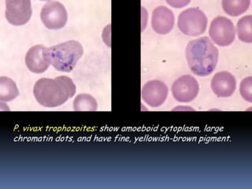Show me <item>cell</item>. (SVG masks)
<instances>
[{
  "instance_id": "9",
  "label": "cell",
  "mask_w": 252,
  "mask_h": 189,
  "mask_svg": "<svg viewBox=\"0 0 252 189\" xmlns=\"http://www.w3.org/2000/svg\"><path fill=\"white\" fill-rule=\"evenodd\" d=\"M169 89L165 83L158 80L148 81L143 86L141 94L143 100L151 107H158L165 102Z\"/></svg>"
},
{
  "instance_id": "3",
  "label": "cell",
  "mask_w": 252,
  "mask_h": 189,
  "mask_svg": "<svg viewBox=\"0 0 252 189\" xmlns=\"http://www.w3.org/2000/svg\"><path fill=\"white\" fill-rule=\"evenodd\" d=\"M84 49L81 43L69 40L58 45L47 47V55L50 64L57 70L69 73L74 69L82 57Z\"/></svg>"
},
{
  "instance_id": "6",
  "label": "cell",
  "mask_w": 252,
  "mask_h": 189,
  "mask_svg": "<svg viewBox=\"0 0 252 189\" xmlns=\"http://www.w3.org/2000/svg\"><path fill=\"white\" fill-rule=\"evenodd\" d=\"M40 18L46 27L50 30H59L64 27L68 20L65 6L57 1H49L42 7Z\"/></svg>"
},
{
  "instance_id": "2",
  "label": "cell",
  "mask_w": 252,
  "mask_h": 189,
  "mask_svg": "<svg viewBox=\"0 0 252 189\" xmlns=\"http://www.w3.org/2000/svg\"><path fill=\"white\" fill-rule=\"evenodd\" d=\"M185 54L189 68L199 77L211 74L219 61V50L207 36L189 42Z\"/></svg>"
},
{
  "instance_id": "12",
  "label": "cell",
  "mask_w": 252,
  "mask_h": 189,
  "mask_svg": "<svg viewBox=\"0 0 252 189\" xmlns=\"http://www.w3.org/2000/svg\"><path fill=\"white\" fill-rule=\"evenodd\" d=\"M211 89L218 97L232 96L236 89V78L227 71L219 72L211 80Z\"/></svg>"
},
{
  "instance_id": "11",
  "label": "cell",
  "mask_w": 252,
  "mask_h": 189,
  "mask_svg": "<svg viewBox=\"0 0 252 189\" xmlns=\"http://www.w3.org/2000/svg\"><path fill=\"white\" fill-rule=\"evenodd\" d=\"M47 47L43 45L32 47L26 55V64L28 69L35 73H44L50 64L47 55Z\"/></svg>"
},
{
  "instance_id": "15",
  "label": "cell",
  "mask_w": 252,
  "mask_h": 189,
  "mask_svg": "<svg viewBox=\"0 0 252 189\" xmlns=\"http://www.w3.org/2000/svg\"><path fill=\"white\" fill-rule=\"evenodd\" d=\"M236 32L239 39L244 43H252V16H244L236 25Z\"/></svg>"
},
{
  "instance_id": "10",
  "label": "cell",
  "mask_w": 252,
  "mask_h": 189,
  "mask_svg": "<svg viewBox=\"0 0 252 189\" xmlns=\"http://www.w3.org/2000/svg\"><path fill=\"white\" fill-rule=\"evenodd\" d=\"M175 23L174 14L169 8L160 6L152 12V26L154 31L165 35L173 30Z\"/></svg>"
},
{
  "instance_id": "18",
  "label": "cell",
  "mask_w": 252,
  "mask_h": 189,
  "mask_svg": "<svg viewBox=\"0 0 252 189\" xmlns=\"http://www.w3.org/2000/svg\"><path fill=\"white\" fill-rule=\"evenodd\" d=\"M167 3L169 4L170 6H173V7L175 8H182L184 6H187L188 4L190 3V1L189 0H173V1H169L168 0Z\"/></svg>"
},
{
  "instance_id": "13",
  "label": "cell",
  "mask_w": 252,
  "mask_h": 189,
  "mask_svg": "<svg viewBox=\"0 0 252 189\" xmlns=\"http://www.w3.org/2000/svg\"><path fill=\"white\" fill-rule=\"evenodd\" d=\"M18 95L19 91L15 82L9 77H0V100L10 102Z\"/></svg>"
},
{
  "instance_id": "7",
  "label": "cell",
  "mask_w": 252,
  "mask_h": 189,
  "mask_svg": "<svg viewBox=\"0 0 252 189\" xmlns=\"http://www.w3.org/2000/svg\"><path fill=\"white\" fill-rule=\"evenodd\" d=\"M199 91V83L195 77L189 75L179 77L172 85V94L178 102H191L196 98Z\"/></svg>"
},
{
  "instance_id": "5",
  "label": "cell",
  "mask_w": 252,
  "mask_h": 189,
  "mask_svg": "<svg viewBox=\"0 0 252 189\" xmlns=\"http://www.w3.org/2000/svg\"><path fill=\"white\" fill-rule=\"evenodd\" d=\"M209 35L217 45L227 47L234 41L236 30L230 19L219 16L211 22Z\"/></svg>"
},
{
  "instance_id": "4",
  "label": "cell",
  "mask_w": 252,
  "mask_h": 189,
  "mask_svg": "<svg viewBox=\"0 0 252 189\" xmlns=\"http://www.w3.org/2000/svg\"><path fill=\"white\" fill-rule=\"evenodd\" d=\"M207 23L208 20L204 12L195 7L183 10L177 20V26L181 32L189 36H197L204 33Z\"/></svg>"
},
{
  "instance_id": "17",
  "label": "cell",
  "mask_w": 252,
  "mask_h": 189,
  "mask_svg": "<svg viewBox=\"0 0 252 189\" xmlns=\"http://www.w3.org/2000/svg\"><path fill=\"white\" fill-rule=\"evenodd\" d=\"M240 94L245 100L252 102V77L244 78L240 86Z\"/></svg>"
},
{
  "instance_id": "8",
  "label": "cell",
  "mask_w": 252,
  "mask_h": 189,
  "mask_svg": "<svg viewBox=\"0 0 252 189\" xmlns=\"http://www.w3.org/2000/svg\"><path fill=\"white\" fill-rule=\"evenodd\" d=\"M31 2L30 0H6V15L8 22L13 26H23L31 18Z\"/></svg>"
},
{
  "instance_id": "1",
  "label": "cell",
  "mask_w": 252,
  "mask_h": 189,
  "mask_svg": "<svg viewBox=\"0 0 252 189\" xmlns=\"http://www.w3.org/2000/svg\"><path fill=\"white\" fill-rule=\"evenodd\" d=\"M77 91L73 80L66 76L55 78H41L34 85L33 94L39 104L54 108L64 104L74 96Z\"/></svg>"
},
{
  "instance_id": "16",
  "label": "cell",
  "mask_w": 252,
  "mask_h": 189,
  "mask_svg": "<svg viewBox=\"0 0 252 189\" xmlns=\"http://www.w3.org/2000/svg\"><path fill=\"white\" fill-rule=\"evenodd\" d=\"M73 109L76 111H95L98 103L94 97L89 94H80L73 100Z\"/></svg>"
},
{
  "instance_id": "14",
  "label": "cell",
  "mask_w": 252,
  "mask_h": 189,
  "mask_svg": "<svg viewBox=\"0 0 252 189\" xmlns=\"http://www.w3.org/2000/svg\"><path fill=\"white\" fill-rule=\"evenodd\" d=\"M223 10L228 15L237 17L244 14L250 6V0H223Z\"/></svg>"
}]
</instances>
